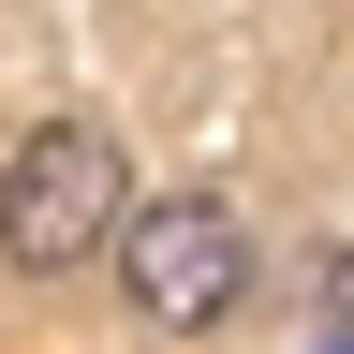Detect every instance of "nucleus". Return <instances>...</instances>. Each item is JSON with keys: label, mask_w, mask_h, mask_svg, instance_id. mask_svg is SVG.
<instances>
[{"label": "nucleus", "mask_w": 354, "mask_h": 354, "mask_svg": "<svg viewBox=\"0 0 354 354\" xmlns=\"http://www.w3.org/2000/svg\"><path fill=\"white\" fill-rule=\"evenodd\" d=\"M133 221V177H118V133L104 118H44L15 162H0V251L30 281H74L88 251H118Z\"/></svg>", "instance_id": "obj_1"}, {"label": "nucleus", "mask_w": 354, "mask_h": 354, "mask_svg": "<svg viewBox=\"0 0 354 354\" xmlns=\"http://www.w3.org/2000/svg\"><path fill=\"white\" fill-rule=\"evenodd\" d=\"M118 295L148 310V325H221V310L251 295V221L221 192H148L118 221Z\"/></svg>", "instance_id": "obj_2"}]
</instances>
